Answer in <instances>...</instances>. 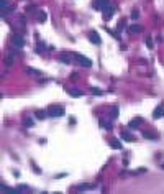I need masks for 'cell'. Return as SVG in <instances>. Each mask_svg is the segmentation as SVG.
Segmentation results:
<instances>
[{
    "instance_id": "obj_1",
    "label": "cell",
    "mask_w": 164,
    "mask_h": 194,
    "mask_svg": "<svg viewBox=\"0 0 164 194\" xmlns=\"http://www.w3.org/2000/svg\"><path fill=\"white\" fill-rule=\"evenodd\" d=\"M74 59L77 61L79 64H82V66H85V67H90V66H92V61L89 59V58H85V56H82V54L74 53Z\"/></svg>"
},
{
    "instance_id": "obj_2",
    "label": "cell",
    "mask_w": 164,
    "mask_h": 194,
    "mask_svg": "<svg viewBox=\"0 0 164 194\" xmlns=\"http://www.w3.org/2000/svg\"><path fill=\"white\" fill-rule=\"evenodd\" d=\"M48 115H51V117H62L64 115V109L62 107H51L48 110Z\"/></svg>"
},
{
    "instance_id": "obj_3",
    "label": "cell",
    "mask_w": 164,
    "mask_h": 194,
    "mask_svg": "<svg viewBox=\"0 0 164 194\" xmlns=\"http://www.w3.org/2000/svg\"><path fill=\"white\" fill-rule=\"evenodd\" d=\"M12 45L17 48H23L25 46V41H23V38L20 36V35H13L12 36Z\"/></svg>"
},
{
    "instance_id": "obj_4",
    "label": "cell",
    "mask_w": 164,
    "mask_h": 194,
    "mask_svg": "<svg viewBox=\"0 0 164 194\" xmlns=\"http://www.w3.org/2000/svg\"><path fill=\"white\" fill-rule=\"evenodd\" d=\"M102 12H104V18H105V20H110L112 17H113V13H115V8L112 7V5H107Z\"/></svg>"
},
{
    "instance_id": "obj_5",
    "label": "cell",
    "mask_w": 164,
    "mask_h": 194,
    "mask_svg": "<svg viewBox=\"0 0 164 194\" xmlns=\"http://www.w3.org/2000/svg\"><path fill=\"white\" fill-rule=\"evenodd\" d=\"M107 5H110V3H108V0H95L94 8H95V10H104Z\"/></svg>"
},
{
    "instance_id": "obj_6",
    "label": "cell",
    "mask_w": 164,
    "mask_h": 194,
    "mask_svg": "<svg viewBox=\"0 0 164 194\" xmlns=\"http://www.w3.org/2000/svg\"><path fill=\"white\" fill-rule=\"evenodd\" d=\"M153 117H154V119H161V117H164V107L163 105H157V107L154 109Z\"/></svg>"
},
{
    "instance_id": "obj_7",
    "label": "cell",
    "mask_w": 164,
    "mask_h": 194,
    "mask_svg": "<svg viewBox=\"0 0 164 194\" xmlns=\"http://www.w3.org/2000/svg\"><path fill=\"white\" fill-rule=\"evenodd\" d=\"M89 40H90L94 45H100V43H102V41H100V36H98L95 31H90V33H89Z\"/></svg>"
},
{
    "instance_id": "obj_8",
    "label": "cell",
    "mask_w": 164,
    "mask_h": 194,
    "mask_svg": "<svg viewBox=\"0 0 164 194\" xmlns=\"http://www.w3.org/2000/svg\"><path fill=\"white\" fill-rule=\"evenodd\" d=\"M67 92L71 94V97H80L82 95V91H79V89H69Z\"/></svg>"
},
{
    "instance_id": "obj_9",
    "label": "cell",
    "mask_w": 164,
    "mask_h": 194,
    "mask_svg": "<svg viewBox=\"0 0 164 194\" xmlns=\"http://www.w3.org/2000/svg\"><path fill=\"white\" fill-rule=\"evenodd\" d=\"M112 147L115 148V150H120V148H122V141L120 140H117V138H112Z\"/></svg>"
},
{
    "instance_id": "obj_10",
    "label": "cell",
    "mask_w": 164,
    "mask_h": 194,
    "mask_svg": "<svg viewBox=\"0 0 164 194\" xmlns=\"http://www.w3.org/2000/svg\"><path fill=\"white\" fill-rule=\"evenodd\" d=\"M139 123H141V119H135V120L130 122V127L131 128H136V127H139Z\"/></svg>"
},
{
    "instance_id": "obj_11",
    "label": "cell",
    "mask_w": 164,
    "mask_h": 194,
    "mask_svg": "<svg viewBox=\"0 0 164 194\" xmlns=\"http://www.w3.org/2000/svg\"><path fill=\"white\" fill-rule=\"evenodd\" d=\"M72 58H74V53H72V56H67V54L64 53L62 56H61V61H64V63H71Z\"/></svg>"
},
{
    "instance_id": "obj_12",
    "label": "cell",
    "mask_w": 164,
    "mask_h": 194,
    "mask_svg": "<svg viewBox=\"0 0 164 194\" xmlns=\"http://www.w3.org/2000/svg\"><path fill=\"white\" fill-rule=\"evenodd\" d=\"M130 31L131 33H139V31H141V27H139V25H131Z\"/></svg>"
},
{
    "instance_id": "obj_13",
    "label": "cell",
    "mask_w": 164,
    "mask_h": 194,
    "mask_svg": "<svg viewBox=\"0 0 164 194\" xmlns=\"http://www.w3.org/2000/svg\"><path fill=\"white\" fill-rule=\"evenodd\" d=\"M122 138H123L125 141H135V138H133L131 135H128V133H122Z\"/></svg>"
},
{
    "instance_id": "obj_14",
    "label": "cell",
    "mask_w": 164,
    "mask_h": 194,
    "mask_svg": "<svg viewBox=\"0 0 164 194\" xmlns=\"http://www.w3.org/2000/svg\"><path fill=\"white\" fill-rule=\"evenodd\" d=\"M17 191H18V193H28V191H30V187L25 186V184H21L20 187H17Z\"/></svg>"
},
{
    "instance_id": "obj_15",
    "label": "cell",
    "mask_w": 164,
    "mask_h": 194,
    "mask_svg": "<svg viewBox=\"0 0 164 194\" xmlns=\"http://www.w3.org/2000/svg\"><path fill=\"white\" fill-rule=\"evenodd\" d=\"M26 73H28V74H35V76H39V71L31 69V67H26Z\"/></svg>"
},
{
    "instance_id": "obj_16",
    "label": "cell",
    "mask_w": 164,
    "mask_h": 194,
    "mask_svg": "<svg viewBox=\"0 0 164 194\" xmlns=\"http://www.w3.org/2000/svg\"><path fill=\"white\" fill-rule=\"evenodd\" d=\"M100 125H102V127H105V128H108V130H110V128H112V123H110V122H108V123H107V122H105L104 119H102V120H100Z\"/></svg>"
},
{
    "instance_id": "obj_17",
    "label": "cell",
    "mask_w": 164,
    "mask_h": 194,
    "mask_svg": "<svg viewBox=\"0 0 164 194\" xmlns=\"http://www.w3.org/2000/svg\"><path fill=\"white\" fill-rule=\"evenodd\" d=\"M90 92L94 94V95H102V91H100V89H95V87H92Z\"/></svg>"
},
{
    "instance_id": "obj_18",
    "label": "cell",
    "mask_w": 164,
    "mask_h": 194,
    "mask_svg": "<svg viewBox=\"0 0 164 194\" xmlns=\"http://www.w3.org/2000/svg\"><path fill=\"white\" fill-rule=\"evenodd\" d=\"M36 117H38V119H44V117H46V112H43V110H38V112H36Z\"/></svg>"
},
{
    "instance_id": "obj_19",
    "label": "cell",
    "mask_w": 164,
    "mask_h": 194,
    "mask_svg": "<svg viewBox=\"0 0 164 194\" xmlns=\"http://www.w3.org/2000/svg\"><path fill=\"white\" fill-rule=\"evenodd\" d=\"M118 115V107H113L112 109V117H117Z\"/></svg>"
},
{
    "instance_id": "obj_20",
    "label": "cell",
    "mask_w": 164,
    "mask_h": 194,
    "mask_svg": "<svg viewBox=\"0 0 164 194\" xmlns=\"http://www.w3.org/2000/svg\"><path fill=\"white\" fill-rule=\"evenodd\" d=\"M82 189H94V186L92 184H84V186H80V191Z\"/></svg>"
},
{
    "instance_id": "obj_21",
    "label": "cell",
    "mask_w": 164,
    "mask_h": 194,
    "mask_svg": "<svg viewBox=\"0 0 164 194\" xmlns=\"http://www.w3.org/2000/svg\"><path fill=\"white\" fill-rule=\"evenodd\" d=\"M138 17H139V15H138V10H133V12H131V18L135 20V18H138Z\"/></svg>"
},
{
    "instance_id": "obj_22",
    "label": "cell",
    "mask_w": 164,
    "mask_h": 194,
    "mask_svg": "<svg viewBox=\"0 0 164 194\" xmlns=\"http://www.w3.org/2000/svg\"><path fill=\"white\" fill-rule=\"evenodd\" d=\"M25 125H26V127H33V122H31V119H26Z\"/></svg>"
},
{
    "instance_id": "obj_23",
    "label": "cell",
    "mask_w": 164,
    "mask_h": 194,
    "mask_svg": "<svg viewBox=\"0 0 164 194\" xmlns=\"http://www.w3.org/2000/svg\"><path fill=\"white\" fill-rule=\"evenodd\" d=\"M46 20V13L43 12V13H39V21H44Z\"/></svg>"
},
{
    "instance_id": "obj_24",
    "label": "cell",
    "mask_w": 164,
    "mask_h": 194,
    "mask_svg": "<svg viewBox=\"0 0 164 194\" xmlns=\"http://www.w3.org/2000/svg\"><path fill=\"white\" fill-rule=\"evenodd\" d=\"M146 45H148V48H153V43H151V40H146Z\"/></svg>"
}]
</instances>
